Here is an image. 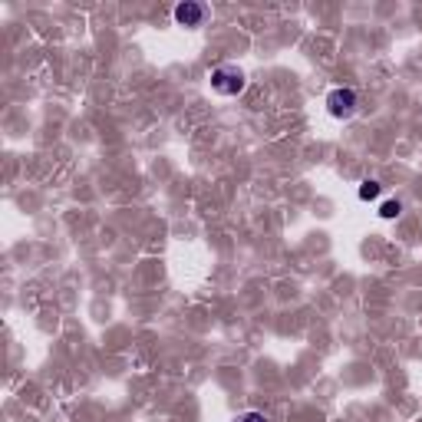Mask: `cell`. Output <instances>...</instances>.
<instances>
[{"mask_svg": "<svg viewBox=\"0 0 422 422\" xmlns=\"http://www.w3.org/2000/svg\"><path fill=\"white\" fill-rule=\"evenodd\" d=\"M208 20V7L205 3H195V0H185L175 7V23L179 27H202Z\"/></svg>", "mask_w": 422, "mask_h": 422, "instance_id": "cell-3", "label": "cell"}, {"mask_svg": "<svg viewBox=\"0 0 422 422\" xmlns=\"http://www.w3.org/2000/svg\"><path fill=\"white\" fill-rule=\"evenodd\" d=\"M244 86H248V79H244V73H241L238 66L224 63V66L211 70V90L218 92V96H238V92H244Z\"/></svg>", "mask_w": 422, "mask_h": 422, "instance_id": "cell-1", "label": "cell"}, {"mask_svg": "<svg viewBox=\"0 0 422 422\" xmlns=\"http://www.w3.org/2000/svg\"><path fill=\"white\" fill-rule=\"evenodd\" d=\"M235 422H267V416L264 412H241Z\"/></svg>", "mask_w": 422, "mask_h": 422, "instance_id": "cell-6", "label": "cell"}, {"mask_svg": "<svg viewBox=\"0 0 422 422\" xmlns=\"http://www.w3.org/2000/svg\"><path fill=\"white\" fill-rule=\"evenodd\" d=\"M380 192H383V185L373 182V179H367V182L360 185V202H376V198H380Z\"/></svg>", "mask_w": 422, "mask_h": 422, "instance_id": "cell-4", "label": "cell"}, {"mask_svg": "<svg viewBox=\"0 0 422 422\" xmlns=\"http://www.w3.org/2000/svg\"><path fill=\"white\" fill-rule=\"evenodd\" d=\"M356 106H360V99H356V92L347 90V86H337V90H330V96H327V109H330L333 119H350V116L356 112Z\"/></svg>", "mask_w": 422, "mask_h": 422, "instance_id": "cell-2", "label": "cell"}, {"mask_svg": "<svg viewBox=\"0 0 422 422\" xmlns=\"http://www.w3.org/2000/svg\"><path fill=\"white\" fill-rule=\"evenodd\" d=\"M380 215H383L386 221L399 218V215H403V205H399V202H383V208H380Z\"/></svg>", "mask_w": 422, "mask_h": 422, "instance_id": "cell-5", "label": "cell"}]
</instances>
